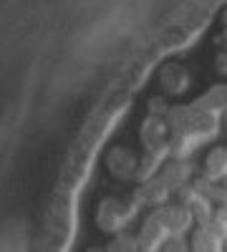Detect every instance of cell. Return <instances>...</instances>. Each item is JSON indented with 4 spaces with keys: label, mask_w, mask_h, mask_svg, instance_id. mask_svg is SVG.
I'll return each instance as SVG.
<instances>
[{
    "label": "cell",
    "mask_w": 227,
    "mask_h": 252,
    "mask_svg": "<svg viewBox=\"0 0 227 252\" xmlns=\"http://www.w3.org/2000/svg\"><path fill=\"white\" fill-rule=\"evenodd\" d=\"M162 252H192L190 242L184 240V235H172L167 242H164Z\"/></svg>",
    "instance_id": "7c38bea8"
},
{
    "label": "cell",
    "mask_w": 227,
    "mask_h": 252,
    "mask_svg": "<svg viewBox=\"0 0 227 252\" xmlns=\"http://www.w3.org/2000/svg\"><path fill=\"white\" fill-rule=\"evenodd\" d=\"M136 237H139V245H141L144 252H162L164 242L172 237V232H169V227L152 212L147 220L141 222V229H139Z\"/></svg>",
    "instance_id": "3957f363"
},
{
    "label": "cell",
    "mask_w": 227,
    "mask_h": 252,
    "mask_svg": "<svg viewBox=\"0 0 227 252\" xmlns=\"http://www.w3.org/2000/svg\"><path fill=\"white\" fill-rule=\"evenodd\" d=\"M159 177L172 189V194H177L182 187H187L192 182V164H190V159H174L172 157V159L164 161Z\"/></svg>",
    "instance_id": "8992f818"
},
{
    "label": "cell",
    "mask_w": 227,
    "mask_h": 252,
    "mask_svg": "<svg viewBox=\"0 0 227 252\" xmlns=\"http://www.w3.org/2000/svg\"><path fill=\"white\" fill-rule=\"evenodd\" d=\"M225 124H227V114H225Z\"/></svg>",
    "instance_id": "5bb4252c"
},
{
    "label": "cell",
    "mask_w": 227,
    "mask_h": 252,
    "mask_svg": "<svg viewBox=\"0 0 227 252\" xmlns=\"http://www.w3.org/2000/svg\"><path fill=\"white\" fill-rule=\"evenodd\" d=\"M207 109H212L215 114H227V86L220 83V86H212V91H207L202 98H199Z\"/></svg>",
    "instance_id": "9c48e42d"
},
{
    "label": "cell",
    "mask_w": 227,
    "mask_h": 252,
    "mask_svg": "<svg viewBox=\"0 0 227 252\" xmlns=\"http://www.w3.org/2000/svg\"><path fill=\"white\" fill-rule=\"evenodd\" d=\"M154 215L169 227L172 235H187L190 229H192V224H195L192 212L182 202H167V204H162V207L154 209Z\"/></svg>",
    "instance_id": "7a4b0ae2"
},
{
    "label": "cell",
    "mask_w": 227,
    "mask_h": 252,
    "mask_svg": "<svg viewBox=\"0 0 227 252\" xmlns=\"http://www.w3.org/2000/svg\"><path fill=\"white\" fill-rule=\"evenodd\" d=\"M139 212V204L134 199H104L98 207V215H96V222L104 232H124L131 220L136 217Z\"/></svg>",
    "instance_id": "6da1fadb"
},
{
    "label": "cell",
    "mask_w": 227,
    "mask_h": 252,
    "mask_svg": "<svg viewBox=\"0 0 227 252\" xmlns=\"http://www.w3.org/2000/svg\"><path fill=\"white\" fill-rule=\"evenodd\" d=\"M190 247H192V252H225V240L210 224H197L192 232Z\"/></svg>",
    "instance_id": "52a82bcc"
},
{
    "label": "cell",
    "mask_w": 227,
    "mask_h": 252,
    "mask_svg": "<svg viewBox=\"0 0 227 252\" xmlns=\"http://www.w3.org/2000/svg\"><path fill=\"white\" fill-rule=\"evenodd\" d=\"M177 197H179V202L192 212V217H195L197 224H207V222H210V217H212V212H215V204L204 197L197 187H192V182H190L187 187H182L179 192H177Z\"/></svg>",
    "instance_id": "277c9868"
},
{
    "label": "cell",
    "mask_w": 227,
    "mask_h": 252,
    "mask_svg": "<svg viewBox=\"0 0 227 252\" xmlns=\"http://www.w3.org/2000/svg\"><path fill=\"white\" fill-rule=\"evenodd\" d=\"M207 224L227 242V207H225V204H217V207H215V212H212V217H210Z\"/></svg>",
    "instance_id": "8fae6325"
},
{
    "label": "cell",
    "mask_w": 227,
    "mask_h": 252,
    "mask_svg": "<svg viewBox=\"0 0 227 252\" xmlns=\"http://www.w3.org/2000/svg\"><path fill=\"white\" fill-rule=\"evenodd\" d=\"M89 252H101V250H89Z\"/></svg>",
    "instance_id": "4fadbf2b"
},
{
    "label": "cell",
    "mask_w": 227,
    "mask_h": 252,
    "mask_svg": "<svg viewBox=\"0 0 227 252\" xmlns=\"http://www.w3.org/2000/svg\"><path fill=\"white\" fill-rule=\"evenodd\" d=\"M172 197V189L164 184L162 177H152L147 182H141V187H136V192H134V202L139 207H162V204H167Z\"/></svg>",
    "instance_id": "5b68a950"
},
{
    "label": "cell",
    "mask_w": 227,
    "mask_h": 252,
    "mask_svg": "<svg viewBox=\"0 0 227 252\" xmlns=\"http://www.w3.org/2000/svg\"><path fill=\"white\" fill-rule=\"evenodd\" d=\"M204 177L212 182L227 179V146H215V149L204 157Z\"/></svg>",
    "instance_id": "ba28073f"
},
{
    "label": "cell",
    "mask_w": 227,
    "mask_h": 252,
    "mask_svg": "<svg viewBox=\"0 0 227 252\" xmlns=\"http://www.w3.org/2000/svg\"><path fill=\"white\" fill-rule=\"evenodd\" d=\"M109 252H144V250H141V245H139V237L121 232V235L109 245Z\"/></svg>",
    "instance_id": "30bf717a"
}]
</instances>
